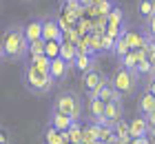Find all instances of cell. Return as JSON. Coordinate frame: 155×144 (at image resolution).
<instances>
[{
  "mask_svg": "<svg viewBox=\"0 0 155 144\" xmlns=\"http://www.w3.org/2000/svg\"><path fill=\"white\" fill-rule=\"evenodd\" d=\"M122 22H124V9L120 5H113L111 11L107 13V29H120Z\"/></svg>",
  "mask_w": 155,
  "mask_h": 144,
  "instance_id": "17",
  "label": "cell"
},
{
  "mask_svg": "<svg viewBox=\"0 0 155 144\" xmlns=\"http://www.w3.org/2000/svg\"><path fill=\"white\" fill-rule=\"evenodd\" d=\"M31 60H29V64H33V67H38V69H42V71H49V58L45 55V53H38V55H29Z\"/></svg>",
  "mask_w": 155,
  "mask_h": 144,
  "instance_id": "24",
  "label": "cell"
},
{
  "mask_svg": "<svg viewBox=\"0 0 155 144\" xmlns=\"http://www.w3.org/2000/svg\"><path fill=\"white\" fill-rule=\"evenodd\" d=\"M124 115V106L122 102H115V100H109V102H104V120L109 122V124H113L115 120H120Z\"/></svg>",
  "mask_w": 155,
  "mask_h": 144,
  "instance_id": "12",
  "label": "cell"
},
{
  "mask_svg": "<svg viewBox=\"0 0 155 144\" xmlns=\"http://www.w3.org/2000/svg\"><path fill=\"white\" fill-rule=\"evenodd\" d=\"M111 84H113V89L122 93V98H131L135 95L140 84H142V78H140V73L135 69H126L122 67V64H117L115 71L111 73Z\"/></svg>",
  "mask_w": 155,
  "mask_h": 144,
  "instance_id": "2",
  "label": "cell"
},
{
  "mask_svg": "<svg viewBox=\"0 0 155 144\" xmlns=\"http://www.w3.org/2000/svg\"><path fill=\"white\" fill-rule=\"evenodd\" d=\"M146 91H151L155 95V78H151V80H146Z\"/></svg>",
  "mask_w": 155,
  "mask_h": 144,
  "instance_id": "30",
  "label": "cell"
},
{
  "mask_svg": "<svg viewBox=\"0 0 155 144\" xmlns=\"http://www.w3.org/2000/svg\"><path fill=\"white\" fill-rule=\"evenodd\" d=\"M0 126H2V122H0Z\"/></svg>",
  "mask_w": 155,
  "mask_h": 144,
  "instance_id": "33",
  "label": "cell"
},
{
  "mask_svg": "<svg viewBox=\"0 0 155 144\" xmlns=\"http://www.w3.org/2000/svg\"><path fill=\"white\" fill-rule=\"evenodd\" d=\"M111 129H113V133L117 135V140H124V142L131 140V135H129V122H126L124 118L115 120L113 124H111Z\"/></svg>",
  "mask_w": 155,
  "mask_h": 144,
  "instance_id": "20",
  "label": "cell"
},
{
  "mask_svg": "<svg viewBox=\"0 0 155 144\" xmlns=\"http://www.w3.org/2000/svg\"><path fill=\"white\" fill-rule=\"evenodd\" d=\"M95 2H100V0H82V5H95Z\"/></svg>",
  "mask_w": 155,
  "mask_h": 144,
  "instance_id": "31",
  "label": "cell"
},
{
  "mask_svg": "<svg viewBox=\"0 0 155 144\" xmlns=\"http://www.w3.org/2000/svg\"><path fill=\"white\" fill-rule=\"evenodd\" d=\"M137 111L142 113V115H149L151 111H155V95L151 91H142V95H140V100H137Z\"/></svg>",
  "mask_w": 155,
  "mask_h": 144,
  "instance_id": "16",
  "label": "cell"
},
{
  "mask_svg": "<svg viewBox=\"0 0 155 144\" xmlns=\"http://www.w3.org/2000/svg\"><path fill=\"white\" fill-rule=\"evenodd\" d=\"M124 38H126V45H129V49H140V47L144 45V31H137V29L126 27Z\"/></svg>",
  "mask_w": 155,
  "mask_h": 144,
  "instance_id": "18",
  "label": "cell"
},
{
  "mask_svg": "<svg viewBox=\"0 0 155 144\" xmlns=\"http://www.w3.org/2000/svg\"><path fill=\"white\" fill-rule=\"evenodd\" d=\"M0 144H13V138L7 126H0Z\"/></svg>",
  "mask_w": 155,
  "mask_h": 144,
  "instance_id": "27",
  "label": "cell"
},
{
  "mask_svg": "<svg viewBox=\"0 0 155 144\" xmlns=\"http://www.w3.org/2000/svg\"><path fill=\"white\" fill-rule=\"evenodd\" d=\"M95 64H97V58H95V55H91V53H75L73 62H71V67L78 69L80 73H84V71L93 69Z\"/></svg>",
  "mask_w": 155,
  "mask_h": 144,
  "instance_id": "11",
  "label": "cell"
},
{
  "mask_svg": "<svg viewBox=\"0 0 155 144\" xmlns=\"http://www.w3.org/2000/svg\"><path fill=\"white\" fill-rule=\"evenodd\" d=\"M153 71H155V67H153Z\"/></svg>",
  "mask_w": 155,
  "mask_h": 144,
  "instance_id": "34",
  "label": "cell"
},
{
  "mask_svg": "<svg viewBox=\"0 0 155 144\" xmlns=\"http://www.w3.org/2000/svg\"><path fill=\"white\" fill-rule=\"evenodd\" d=\"M71 122H73V120L69 118V115L55 111V109H51V115H49V124H51L53 129H58V131H67V129L71 126Z\"/></svg>",
  "mask_w": 155,
  "mask_h": 144,
  "instance_id": "14",
  "label": "cell"
},
{
  "mask_svg": "<svg viewBox=\"0 0 155 144\" xmlns=\"http://www.w3.org/2000/svg\"><path fill=\"white\" fill-rule=\"evenodd\" d=\"M45 144H69V138H67V131H58L49 124L45 129Z\"/></svg>",
  "mask_w": 155,
  "mask_h": 144,
  "instance_id": "15",
  "label": "cell"
},
{
  "mask_svg": "<svg viewBox=\"0 0 155 144\" xmlns=\"http://www.w3.org/2000/svg\"><path fill=\"white\" fill-rule=\"evenodd\" d=\"M146 133H149V122H146V115L140 113L129 122V135L131 138H142Z\"/></svg>",
  "mask_w": 155,
  "mask_h": 144,
  "instance_id": "10",
  "label": "cell"
},
{
  "mask_svg": "<svg viewBox=\"0 0 155 144\" xmlns=\"http://www.w3.org/2000/svg\"><path fill=\"white\" fill-rule=\"evenodd\" d=\"M87 111H89L91 122H97V124H109V122L104 120V102H102V100H97V98H89Z\"/></svg>",
  "mask_w": 155,
  "mask_h": 144,
  "instance_id": "9",
  "label": "cell"
},
{
  "mask_svg": "<svg viewBox=\"0 0 155 144\" xmlns=\"http://www.w3.org/2000/svg\"><path fill=\"white\" fill-rule=\"evenodd\" d=\"M40 38L42 40H58V42H62V31H60V25H58L55 13L42 18V35Z\"/></svg>",
  "mask_w": 155,
  "mask_h": 144,
  "instance_id": "6",
  "label": "cell"
},
{
  "mask_svg": "<svg viewBox=\"0 0 155 144\" xmlns=\"http://www.w3.org/2000/svg\"><path fill=\"white\" fill-rule=\"evenodd\" d=\"M71 62H67V60H62V58H51V62H49V75L53 78V82H60V80H64V78L69 75V71H71Z\"/></svg>",
  "mask_w": 155,
  "mask_h": 144,
  "instance_id": "8",
  "label": "cell"
},
{
  "mask_svg": "<svg viewBox=\"0 0 155 144\" xmlns=\"http://www.w3.org/2000/svg\"><path fill=\"white\" fill-rule=\"evenodd\" d=\"M144 31H146V33H151V35H155V13L144 20Z\"/></svg>",
  "mask_w": 155,
  "mask_h": 144,
  "instance_id": "28",
  "label": "cell"
},
{
  "mask_svg": "<svg viewBox=\"0 0 155 144\" xmlns=\"http://www.w3.org/2000/svg\"><path fill=\"white\" fill-rule=\"evenodd\" d=\"M22 31H25L27 42L38 40L40 35H42V18H31L27 25H22Z\"/></svg>",
  "mask_w": 155,
  "mask_h": 144,
  "instance_id": "13",
  "label": "cell"
},
{
  "mask_svg": "<svg viewBox=\"0 0 155 144\" xmlns=\"http://www.w3.org/2000/svg\"><path fill=\"white\" fill-rule=\"evenodd\" d=\"M0 47H2V53L5 58L9 60H25L27 53H29V42L25 38V31H22V25H11L7 27L2 33H0Z\"/></svg>",
  "mask_w": 155,
  "mask_h": 144,
  "instance_id": "1",
  "label": "cell"
},
{
  "mask_svg": "<svg viewBox=\"0 0 155 144\" xmlns=\"http://www.w3.org/2000/svg\"><path fill=\"white\" fill-rule=\"evenodd\" d=\"M89 98H97V100H102V102H109V100L122 102V100H124V98H122V93L113 89V84H111L109 78H107V80H104L100 86H97L95 91H91V93H89Z\"/></svg>",
  "mask_w": 155,
  "mask_h": 144,
  "instance_id": "5",
  "label": "cell"
},
{
  "mask_svg": "<svg viewBox=\"0 0 155 144\" xmlns=\"http://www.w3.org/2000/svg\"><path fill=\"white\" fill-rule=\"evenodd\" d=\"M75 45H73V42H69V40H62L60 42V58H62V60H67V62H73V58H75Z\"/></svg>",
  "mask_w": 155,
  "mask_h": 144,
  "instance_id": "21",
  "label": "cell"
},
{
  "mask_svg": "<svg viewBox=\"0 0 155 144\" xmlns=\"http://www.w3.org/2000/svg\"><path fill=\"white\" fill-rule=\"evenodd\" d=\"M60 53V42L58 40H45V55L51 60V58H58Z\"/></svg>",
  "mask_w": 155,
  "mask_h": 144,
  "instance_id": "23",
  "label": "cell"
},
{
  "mask_svg": "<svg viewBox=\"0 0 155 144\" xmlns=\"http://www.w3.org/2000/svg\"><path fill=\"white\" fill-rule=\"evenodd\" d=\"M126 144H151V140H149V135H142V138H131Z\"/></svg>",
  "mask_w": 155,
  "mask_h": 144,
  "instance_id": "29",
  "label": "cell"
},
{
  "mask_svg": "<svg viewBox=\"0 0 155 144\" xmlns=\"http://www.w3.org/2000/svg\"><path fill=\"white\" fill-rule=\"evenodd\" d=\"M113 38H109V35H104L102 33V53H111L113 51Z\"/></svg>",
  "mask_w": 155,
  "mask_h": 144,
  "instance_id": "26",
  "label": "cell"
},
{
  "mask_svg": "<svg viewBox=\"0 0 155 144\" xmlns=\"http://www.w3.org/2000/svg\"><path fill=\"white\" fill-rule=\"evenodd\" d=\"M38 53H45V40H42V38L29 42V53H27V55H38Z\"/></svg>",
  "mask_w": 155,
  "mask_h": 144,
  "instance_id": "25",
  "label": "cell"
},
{
  "mask_svg": "<svg viewBox=\"0 0 155 144\" xmlns=\"http://www.w3.org/2000/svg\"><path fill=\"white\" fill-rule=\"evenodd\" d=\"M5 60V53H2V47H0V62Z\"/></svg>",
  "mask_w": 155,
  "mask_h": 144,
  "instance_id": "32",
  "label": "cell"
},
{
  "mask_svg": "<svg viewBox=\"0 0 155 144\" xmlns=\"http://www.w3.org/2000/svg\"><path fill=\"white\" fill-rule=\"evenodd\" d=\"M22 82H25V89L33 93V95H47L49 91L53 89V78L49 75V71H42L33 64H27L25 71H22Z\"/></svg>",
  "mask_w": 155,
  "mask_h": 144,
  "instance_id": "3",
  "label": "cell"
},
{
  "mask_svg": "<svg viewBox=\"0 0 155 144\" xmlns=\"http://www.w3.org/2000/svg\"><path fill=\"white\" fill-rule=\"evenodd\" d=\"M67 138H69V144H82V124L80 120H73L71 126L67 129Z\"/></svg>",
  "mask_w": 155,
  "mask_h": 144,
  "instance_id": "19",
  "label": "cell"
},
{
  "mask_svg": "<svg viewBox=\"0 0 155 144\" xmlns=\"http://www.w3.org/2000/svg\"><path fill=\"white\" fill-rule=\"evenodd\" d=\"M107 73H104V71H100L97 67H93V69H89V71H84L82 73V84H84V91H87V95L91 91H95L97 86H100L104 80H107Z\"/></svg>",
  "mask_w": 155,
  "mask_h": 144,
  "instance_id": "7",
  "label": "cell"
},
{
  "mask_svg": "<svg viewBox=\"0 0 155 144\" xmlns=\"http://www.w3.org/2000/svg\"><path fill=\"white\" fill-rule=\"evenodd\" d=\"M51 109L64 113V115H69L71 120H80L82 113H84V102H82V95H80L78 91L64 89V91H60L58 95L53 98Z\"/></svg>",
  "mask_w": 155,
  "mask_h": 144,
  "instance_id": "4",
  "label": "cell"
},
{
  "mask_svg": "<svg viewBox=\"0 0 155 144\" xmlns=\"http://www.w3.org/2000/svg\"><path fill=\"white\" fill-rule=\"evenodd\" d=\"M137 13L142 16V20L153 16V13H155V0H140V2H137Z\"/></svg>",
  "mask_w": 155,
  "mask_h": 144,
  "instance_id": "22",
  "label": "cell"
}]
</instances>
